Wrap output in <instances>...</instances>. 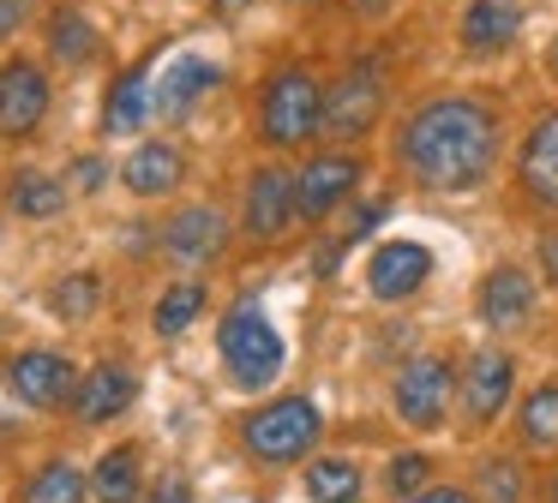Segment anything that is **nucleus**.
Here are the masks:
<instances>
[{
    "instance_id": "393cba45",
    "label": "nucleus",
    "mask_w": 558,
    "mask_h": 503,
    "mask_svg": "<svg viewBox=\"0 0 558 503\" xmlns=\"http://www.w3.org/2000/svg\"><path fill=\"white\" fill-rule=\"evenodd\" d=\"M49 48H54L61 60H73V66H78V60L97 54V36H90V24L78 19V12H54V19H49Z\"/></svg>"
},
{
    "instance_id": "dca6fc26",
    "label": "nucleus",
    "mask_w": 558,
    "mask_h": 503,
    "mask_svg": "<svg viewBox=\"0 0 558 503\" xmlns=\"http://www.w3.org/2000/svg\"><path fill=\"white\" fill-rule=\"evenodd\" d=\"M534 311V282L522 270H493L481 287V318L493 323V330H517V323H529Z\"/></svg>"
},
{
    "instance_id": "6e6552de",
    "label": "nucleus",
    "mask_w": 558,
    "mask_h": 503,
    "mask_svg": "<svg viewBox=\"0 0 558 503\" xmlns=\"http://www.w3.org/2000/svg\"><path fill=\"white\" fill-rule=\"evenodd\" d=\"M354 180H361V162H354V156H313V162L294 174V204H301V216H330L354 192Z\"/></svg>"
},
{
    "instance_id": "6ab92c4d",
    "label": "nucleus",
    "mask_w": 558,
    "mask_h": 503,
    "mask_svg": "<svg viewBox=\"0 0 558 503\" xmlns=\"http://www.w3.org/2000/svg\"><path fill=\"white\" fill-rule=\"evenodd\" d=\"M126 192H138V198H162V192H174V180H181V150L174 144H145V150L126 156Z\"/></svg>"
},
{
    "instance_id": "b1692460",
    "label": "nucleus",
    "mask_w": 558,
    "mask_h": 503,
    "mask_svg": "<svg viewBox=\"0 0 558 503\" xmlns=\"http://www.w3.org/2000/svg\"><path fill=\"white\" fill-rule=\"evenodd\" d=\"M66 204V192L54 186L49 174H37V168H25V174L13 180V210L19 216H54Z\"/></svg>"
},
{
    "instance_id": "7c9ffc66",
    "label": "nucleus",
    "mask_w": 558,
    "mask_h": 503,
    "mask_svg": "<svg viewBox=\"0 0 558 503\" xmlns=\"http://www.w3.org/2000/svg\"><path fill=\"white\" fill-rule=\"evenodd\" d=\"M541 270H546V282L558 287V234H546V240H541Z\"/></svg>"
},
{
    "instance_id": "72a5a7b5",
    "label": "nucleus",
    "mask_w": 558,
    "mask_h": 503,
    "mask_svg": "<svg viewBox=\"0 0 558 503\" xmlns=\"http://www.w3.org/2000/svg\"><path fill=\"white\" fill-rule=\"evenodd\" d=\"M19 12H25V0H0V30H13Z\"/></svg>"
},
{
    "instance_id": "9d476101",
    "label": "nucleus",
    "mask_w": 558,
    "mask_h": 503,
    "mask_svg": "<svg viewBox=\"0 0 558 503\" xmlns=\"http://www.w3.org/2000/svg\"><path fill=\"white\" fill-rule=\"evenodd\" d=\"M294 174L289 168H258L253 186H246V228H253L258 240H277L282 228L294 222Z\"/></svg>"
},
{
    "instance_id": "cd10ccee",
    "label": "nucleus",
    "mask_w": 558,
    "mask_h": 503,
    "mask_svg": "<svg viewBox=\"0 0 558 503\" xmlns=\"http://www.w3.org/2000/svg\"><path fill=\"white\" fill-rule=\"evenodd\" d=\"M49 299H54L61 318H90V311H97V275H73V282H61Z\"/></svg>"
},
{
    "instance_id": "412c9836",
    "label": "nucleus",
    "mask_w": 558,
    "mask_h": 503,
    "mask_svg": "<svg viewBox=\"0 0 558 503\" xmlns=\"http://www.w3.org/2000/svg\"><path fill=\"white\" fill-rule=\"evenodd\" d=\"M90 486H97L102 503H133L138 498V450H109L97 462V479H90Z\"/></svg>"
},
{
    "instance_id": "a211bd4d",
    "label": "nucleus",
    "mask_w": 558,
    "mask_h": 503,
    "mask_svg": "<svg viewBox=\"0 0 558 503\" xmlns=\"http://www.w3.org/2000/svg\"><path fill=\"white\" fill-rule=\"evenodd\" d=\"M157 108V90H150V72L133 66L126 78H114L109 102H102V132H138Z\"/></svg>"
},
{
    "instance_id": "1a4fd4ad",
    "label": "nucleus",
    "mask_w": 558,
    "mask_h": 503,
    "mask_svg": "<svg viewBox=\"0 0 558 503\" xmlns=\"http://www.w3.org/2000/svg\"><path fill=\"white\" fill-rule=\"evenodd\" d=\"M510 378H517V366H510V354H498V347H481V354L462 366V407L474 414V426L498 419V407L510 402Z\"/></svg>"
},
{
    "instance_id": "9b49d317",
    "label": "nucleus",
    "mask_w": 558,
    "mask_h": 503,
    "mask_svg": "<svg viewBox=\"0 0 558 503\" xmlns=\"http://www.w3.org/2000/svg\"><path fill=\"white\" fill-rule=\"evenodd\" d=\"M426 270H433L426 246H414V240H390V246L373 252V263H366V282H373L378 299H409L414 287L426 282Z\"/></svg>"
},
{
    "instance_id": "bb28decb",
    "label": "nucleus",
    "mask_w": 558,
    "mask_h": 503,
    "mask_svg": "<svg viewBox=\"0 0 558 503\" xmlns=\"http://www.w3.org/2000/svg\"><path fill=\"white\" fill-rule=\"evenodd\" d=\"M522 438L558 443V383H546V390H534L529 402H522Z\"/></svg>"
},
{
    "instance_id": "aec40b11",
    "label": "nucleus",
    "mask_w": 558,
    "mask_h": 503,
    "mask_svg": "<svg viewBox=\"0 0 558 503\" xmlns=\"http://www.w3.org/2000/svg\"><path fill=\"white\" fill-rule=\"evenodd\" d=\"M217 246H222V216L217 210H181L169 222V252L174 258L198 263V258H210Z\"/></svg>"
},
{
    "instance_id": "4be33fe9",
    "label": "nucleus",
    "mask_w": 558,
    "mask_h": 503,
    "mask_svg": "<svg viewBox=\"0 0 558 503\" xmlns=\"http://www.w3.org/2000/svg\"><path fill=\"white\" fill-rule=\"evenodd\" d=\"M306 491H313L318 503H354L361 498V474H354V462H313L306 467Z\"/></svg>"
},
{
    "instance_id": "f8f14e48",
    "label": "nucleus",
    "mask_w": 558,
    "mask_h": 503,
    "mask_svg": "<svg viewBox=\"0 0 558 503\" xmlns=\"http://www.w3.org/2000/svg\"><path fill=\"white\" fill-rule=\"evenodd\" d=\"M7 383H13L19 402L31 407H54L73 395V366H66L61 354H19L13 366H7Z\"/></svg>"
},
{
    "instance_id": "c85d7f7f",
    "label": "nucleus",
    "mask_w": 558,
    "mask_h": 503,
    "mask_svg": "<svg viewBox=\"0 0 558 503\" xmlns=\"http://www.w3.org/2000/svg\"><path fill=\"white\" fill-rule=\"evenodd\" d=\"M522 498V479L510 462H493L486 467V503H517Z\"/></svg>"
},
{
    "instance_id": "473e14b6",
    "label": "nucleus",
    "mask_w": 558,
    "mask_h": 503,
    "mask_svg": "<svg viewBox=\"0 0 558 503\" xmlns=\"http://www.w3.org/2000/svg\"><path fill=\"white\" fill-rule=\"evenodd\" d=\"M150 503H186V486H181V479H169V486H157V498H150Z\"/></svg>"
},
{
    "instance_id": "ddd939ff",
    "label": "nucleus",
    "mask_w": 558,
    "mask_h": 503,
    "mask_svg": "<svg viewBox=\"0 0 558 503\" xmlns=\"http://www.w3.org/2000/svg\"><path fill=\"white\" fill-rule=\"evenodd\" d=\"M133 395H138V378L126 366H97L73 390V414L85 419V426H102V419L126 414V402H133Z\"/></svg>"
},
{
    "instance_id": "f704fd0d",
    "label": "nucleus",
    "mask_w": 558,
    "mask_h": 503,
    "mask_svg": "<svg viewBox=\"0 0 558 503\" xmlns=\"http://www.w3.org/2000/svg\"><path fill=\"white\" fill-rule=\"evenodd\" d=\"M409 503H469L462 491H426V498H409Z\"/></svg>"
},
{
    "instance_id": "423d86ee",
    "label": "nucleus",
    "mask_w": 558,
    "mask_h": 503,
    "mask_svg": "<svg viewBox=\"0 0 558 503\" xmlns=\"http://www.w3.org/2000/svg\"><path fill=\"white\" fill-rule=\"evenodd\" d=\"M445 407H450V366L433 359V354L409 359L402 378H397V419L402 426L433 431V426H445Z\"/></svg>"
},
{
    "instance_id": "2f4dec72",
    "label": "nucleus",
    "mask_w": 558,
    "mask_h": 503,
    "mask_svg": "<svg viewBox=\"0 0 558 503\" xmlns=\"http://www.w3.org/2000/svg\"><path fill=\"white\" fill-rule=\"evenodd\" d=\"M73 174H78V186H85V192H97V186H102V162H97V156H85V162H78Z\"/></svg>"
},
{
    "instance_id": "20e7f679",
    "label": "nucleus",
    "mask_w": 558,
    "mask_h": 503,
    "mask_svg": "<svg viewBox=\"0 0 558 503\" xmlns=\"http://www.w3.org/2000/svg\"><path fill=\"white\" fill-rule=\"evenodd\" d=\"M318 114H325V96H318V78L301 66L277 72L265 90V108H258L270 144H306L318 132Z\"/></svg>"
},
{
    "instance_id": "c756f323",
    "label": "nucleus",
    "mask_w": 558,
    "mask_h": 503,
    "mask_svg": "<svg viewBox=\"0 0 558 503\" xmlns=\"http://www.w3.org/2000/svg\"><path fill=\"white\" fill-rule=\"evenodd\" d=\"M390 486L409 498V491L426 486V455H397V467H390Z\"/></svg>"
},
{
    "instance_id": "c9c22d12",
    "label": "nucleus",
    "mask_w": 558,
    "mask_h": 503,
    "mask_svg": "<svg viewBox=\"0 0 558 503\" xmlns=\"http://www.w3.org/2000/svg\"><path fill=\"white\" fill-rule=\"evenodd\" d=\"M246 7V0H217V12H241Z\"/></svg>"
},
{
    "instance_id": "f257e3e1",
    "label": "nucleus",
    "mask_w": 558,
    "mask_h": 503,
    "mask_svg": "<svg viewBox=\"0 0 558 503\" xmlns=\"http://www.w3.org/2000/svg\"><path fill=\"white\" fill-rule=\"evenodd\" d=\"M397 156L409 168V180L426 192L481 186L498 156V120L481 102H469V96H438V102L409 114V126L397 138Z\"/></svg>"
},
{
    "instance_id": "a878e982",
    "label": "nucleus",
    "mask_w": 558,
    "mask_h": 503,
    "mask_svg": "<svg viewBox=\"0 0 558 503\" xmlns=\"http://www.w3.org/2000/svg\"><path fill=\"white\" fill-rule=\"evenodd\" d=\"M198 311H205V287H198V282H181V287H169V294L157 299V330H162V335H181L186 323L198 318Z\"/></svg>"
},
{
    "instance_id": "f3484780",
    "label": "nucleus",
    "mask_w": 558,
    "mask_h": 503,
    "mask_svg": "<svg viewBox=\"0 0 558 503\" xmlns=\"http://www.w3.org/2000/svg\"><path fill=\"white\" fill-rule=\"evenodd\" d=\"M522 186L541 204H558V114H546L522 144Z\"/></svg>"
},
{
    "instance_id": "39448f33",
    "label": "nucleus",
    "mask_w": 558,
    "mask_h": 503,
    "mask_svg": "<svg viewBox=\"0 0 558 503\" xmlns=\"http://www.w3.org/2000/svg\"><path fill=\"white\" fill-rule=\"evenodd\" d=\"M378 102H385V78H378V66H354V72H342L337 90L325 96L318 132H330V138H361V132L378 120Z\"/></svg>"
},
{
    "instance_id": "f03ea898",
    "label": "nucleus",
    "mask_w": 558,
    "mask_h": 503,
    "mask_svg": "<svg viewBox=\"0 0 558 503\" xmlns=\"http://www.w3.org/2000/svg\"><path fill=\"white\" fill-rule=\"evenodd\" d=\"M217 347H222V366H229V378L241 383V390H265L282 371V335L270 330V318L258 306H234L229 318H222Z\"/></svg>"
},
{
    "instance_id": "0eeeda50",
    "label": "nucleus",
    "mask_w": 558,
    "mask_h": 503,
    "mask_svg": "<svg viewBox=\"0 0 558 503\" xmlns=\"http://www.w3.org/2000/svg\"><path fill=\"white\" fill-rule=\"evenodd\" d=\"M49 114V78L31 60H7L0 66V138H25Z\"/></svg>"
},
{
    "instance_id": "2eb2a0df",
    "label": "nucleus",
    "mask_w": 558,
    "mask_h": 503,
    "mask_svg": "<svg viewBox=\"0 0 558 503\" xmlns=\"http://www.w3.org/2000/svg\"><path fill=\"white\" fill-rule=\"evenodd\" d=\"M217 60H205V54H181L169 72H162V84H157V114H186V108L198 102L205 90H217Z\"/></svg>"
},
{
    "instance_id": "5701e85b",
    "label": "nucleus",
    "mask_w": 558,
    "mask_h": 503,
    "mask_svg": "<svg viewBox=\"0 0 558 503\" xmlns=\"http://www.w3.org/2000/svg\"><path fill=\"white\" fill-rule=\"evenodd\" d=\"M25 503H85V474L73 462H49L25 486Z\"/></svg>"
},
{
    "instance_id": "e433bc0d",
    "label": "nucleus",
    "mask_w": 558,
    "mask_h": 503,
    "mask_svg": "<svg viewBox=\"0 0 558 503\" xmlns=\"http://www.w3.org/2000/svg\"><path fill=\"white\" fill-rule=\"evenodd\" d=\"M546 66H553V72H558V42H553V48H546Z\"/></svg>"
},
{
    "instance_id": "7ed1b4c3",
    "label": "nucleus",
    "mask_w": 558,
    "mask_h": 503,
    "mask_svg": "<svg viewBox=\"0 0 558 503\" xmlns=\"http://www.w3.org/2000/svg\"><path fill=\"white\" fill-rule=\"evenodd\" d=\"M246 450L258 455V462H294V455H306L318 443V407L306 402V395H289V402H270L258 407L253 419H246Z\"/></svg>"
},
{
    "instance_id": "4468645a",
    "label": "nucleus",
    "mask_w": 558,
    "mask_h": 503,
    "mask_svg": "<svg viewBox=\"0 0 558 503\" xmlns=\"http://www.w3.org/2000/svg\"><path fill=\"white\" fill-rule=\"evenodd\" d=\"M517 24H522V0H474L462 12V48L469 54H498V48H510Z\"/></svg>"
},
{
    "instance_id": "4c0bfd02",
    "label": "nucleus",
    "mask_w": 558,
    "mask_h": 503,
    "mask_svg": "<svg viewBox=\"0 0 558 503\" xmlns=\"http://www.w3.org/2000/svg\"><path fill=\"white\" fill-rule=\"evenodd\" d=\"M553 503H558V486H553Z\"/></svg>"
}]
</instances>
